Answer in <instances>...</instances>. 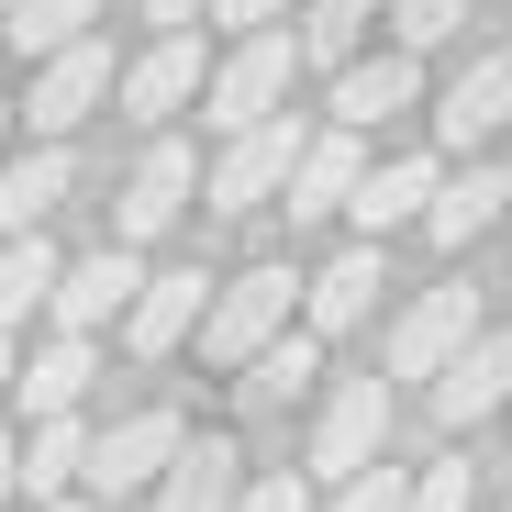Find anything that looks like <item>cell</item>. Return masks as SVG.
<instances>
[{"mask_svg":"<svg viewBox=\"0 0 512 512\" xmlns=\"http://www.w3.org/2000/svg\"><path fill=\"white\" fill-rule=\"evenodd\" d=\"M201 301H212L201 268H156V279H134V301H123V346H134V357H179L190 334H201Z\"/></svg>","mask_w":512,"mask_h":512,"instance_id":"cell-10","label":"cell"},{"mask_svg":"<svg viewBox=\"0 0 512 512\" xmlns=\"http://www.w3.org/2000/svg\"><path fill=\"white\" fill-rule=\"evenodd\" d=\"M101 23V0H12L0 12V34H12V56H56V45H78Z\"/></svg>","mask_w":512,"mask_h":512,"instance_id":"cell-26","label":"cell"},{"mask_svg":"<svg viewBox=\"0 0 512 512\" xmlns=\"http://www.w3.org/2000/svg\"><path fill=\"white\" fill-rule=\"evenodd\" d=\"M501 390H512V346H501V334L479 323L468 346L435 368V423H446V435H479V423L501 412Z\"/></svg>","mask_w":512,"mask_h":512,"instance_id":"cell-11","label":"cell"},{"mask_svg":"<svg viewBox=\"0 0 512 512\" xmlns=\"http://www.w3.org/2000/svg\"><path fill=\"white\" fill-rule=\"evenodd\" d=\"M201 201V156L179 145V134H156L145 156H134V179H123V201H112V245H156L167 223H179Z\"/></svg>","mask_w":512,"mask_h":512,"instance_id":"cell-5","label":"cell"},{"mask_svg":"<svg viewBox=\"0 0 512 512\" xmlns=\"http://www.w3.org/2000/svg\"><path fill=\"white\" fill-rule=\"evenodd\" d=\"M234 479H245L234 435H179V457L156 468V512H234Z\"/></svg>","mask_w":512,"mask_h":512,"instance_id":"cell-14","label":"cell"},{"mask_svg":"<svg viewBox=\"0 0 512 512\" xmlns=\"http://www.w3.org/2000/svg\"><path fill=\"white\" fill-rule=\"evenodd\" d=\"M101 101H112V45H101V34H78V45L34 56V90H23V123H34L45 145H67V134L90 123Z\"/></svg>","mask_w":512,"mask_h":512,"instance_id":"cell-4","label":"cell"},{"mask_svg":"<svg viewBox=\"0 0 512 512\" xmlns=\"http://www.w3.org/2000/svg\"><path fill=\"white\" fill-rule=\"evenodd\" d=\"M323 379V334H268L245 368H234V390H245V412H279V401H301Z\"/></svg>","mask_w":512,"mask_h":512,"instance_id":"cell-20","label":"cell"},{"mask_svg":"<svg viewBox=\"0 0 512 512\" xmlns=\"http://www.w3.org/2000/svg\"><path fill=\"white\" fill-rule=\"evenodd\" d=\"M0 379H12V334H0Z\"/></svg>","mask_w":512,"mask_h":512,"instance_id":"cell-35","label":"cell"},{"mask_svg":"<svg viewBox=\"0 0 512 512\" xmlns=\"http://www.w3.org/2000/svg\"><path fill=\"white\" fill-rule=\"evenodd\" d=\"M379 446H390V379H379V368H368V379H334V401H323V423H312V468H323V479H357Z\"/></svg>","mask_w":512,"mask_h":512,"instance_id":"cell-6","label":"cell"},{"mask_svg":"<svg viewBox=\"0 0 512 512\" xmlns=\"http://www.w3.org/2000/svg\"><path fill=\"white\" fill-rule=\"evenodd\" d=\"M501 201H512V179L479 156L468 179H435V201H423V234H435V245H479V234L501 223Z\"/></svg>","mask_w":512,"mask_h":512,"instance_id":"cell-19","label":"cell"},{"mask_svg":"<svg viewBox=\"0 0 512 512\" xmlns=\"http://www.w3.org/2000/svg\"><path fill=\"white\" fill-rule=\"evenodd\" d=\"M501 112H512V67H501V56H479V67L457 78V90H446L435 134H446V145L468 156V145H490V134H501Z\"/></svg>","mask_w":512,"mask_h":512,"instance_id":"cell-23","label":"cell"},{"mask_svg":"<svg viewBox=\"0 0 512 512\" xmlns=\"http://www.w3.org/2000/svg\"><path fill=\"white\" fill-rule=\"evenodd\" d=\"M468 23V0H390V34H401V56H423V45H446Z\"/></svg>","mask_w":512,"mask_h":512,"instance_id":"cell-27","label":"cell"},{"mask_svg":"<svg viewBox=\"0 0 512 512\" xmlns=\"http://www.w3.org/2000/svg\"><path fill=\"white\" fill-rule=\"evenodd\" d=\"M0 501H12V435H0Z\"/></svg>","mask_w":512,"mask_h":512,"instance_id":"cell-33","label":"cell"},{"mask_svg":"<svg viewBox=\"0 0 512 512\" xmlns=\"http://www.w3.org/2000/svg\"><path fill=\"white\" fill-rule=\"evenodd\" d=\"M0 12H12V0H0Z\"/></svg>","mask_w":512,"mask_h":512,"instance_id":"cell-37","label":"cell"},{"mask_svg":"<svg viewBox=\"0 0 512 512\" xmlns=\"http://www.w3.org/2000/svg\"><path fill=\"white\" fill-rule=\"evenodd\" d=\"M468 334H479V290L468 279H446V290H423L401 323H390V379H435L457 346H468Z\"/></svg>","mask_w":512,"mask_h":512,"instance_id":"cell-8","label":"cell"},{"mask_svg":"<svg viewBox=\"0 0 512 512\" xmlns=\"http://www.w3.org/2000/svg\"><path fill=\"white\" fill-rule=\"evenodd\" d=\"M0 145H12V101H0Z\"/></svg>","mask_w":512,"mask_h":512,"instance_id":"cell-36","label":"cell"},{"mask_svg":"<svg viewBox=\"0 0 512 512\" xmlns=\"http://www.w3.org/2000/svg\"><path fill=\"white\" fill-rule=\"evenodd\" d=\"M290 78H301V45H290L279 23H256L223 67H201V123H212V134H245V123L290 112Z\"/></svg>","mask_w":512,"mask_h":512,"instance_id":"cell-1","label":"cell"},{"mask_svg":"<svg viewBox=\"0 0 512 512\" xmlns=\"http://www.w3.org/2000/svg\"><path fill=\"white\" fill-rule=\"evenodd\" d=\"M45 512H90V501H78V490H67V501H45Z\"/></svg>","mask_w":512,"mask_h":512,"instance_id":"cell-34","label":"cell"},{"mask_svg":"<svg viewBox=\"0 0 512 512\" xmlns=\"http://www.w3.org/2000/svg\"><path fill=\"white\" fill-rule=\"evenodd\" d=\"M468 457H446V468H423V479H401V512H468Z\"/></svg>","mask_w":512,"mask_h":512,"instance_id":"cell-28","label":"cell"},{"mask_svg":"<svg viewBox=\"0 0 512 512\" xmlns=\"http://www.w3.org/2000/svg\"><path fill=\"white\" fill-rule=\"evenodd\" d=\"M201 67H212V56H201V34H156V45L112 78V90H123V112H134V123H167V112H190V101H201Z\"/></svg>","mask_w":512,"mask_h":512,"instance_id":"cell-13","label":"cell"},{"mask_svg":"<svg viewBox=\"0 0 512 512\" xmlns=\"http://www.w3.org/2000/svg\"><path fill=\"white\" fill-rule=\"evenodd\" d=\"M145 12H156L167 34H190V23H201V0H145Z\"/></svg>","mask_w":512,"mask_h":512,"instance_id":"cell-32","label":"cell"},{"mask_svg":"<svg viewBox=\"0 0 512 512\" xmlns=\"http://www.w3.org/2000/svg\"><path fill=\"white\" fill-rule=\"evenodd\" d=\"M78 457H90V423H78V412H45L34 435L12 446V490H34V501H67V490H78Z\"/></svg>","mask_w":512,"mask_h":512,"instance_id":"cell-18","label":"cell"},{"mask_svg":"<svg viewBox=\"0 0 512 512\" xmlns=\"http://www.w3.org/2000/svg\"><path fill=\"white\" fill-rule=\"evenodd\" d=\"M334 512H401V468H379V457H368L346 490H334Z\"/></svg>","mask_w":512,"mask_h":512,"instance_id":"cell-30","label":"cell"},{"mask_svg":"<svg viewBox=\"0 0 512 512\" xmlns=\"http://www.w3.org/2000/svg\"><path fill=\"white\" fill-rule=\"evenodd\" d=\"M290 301H301V268H290V256H268V268L223 279V290L201 301V357H212V368H245L268 334H290Z\"/></svg>","mask_w":512,"mask_h":512,"instance_id":"cell-2","label":"cell"},{"mask_svg":"<svg viewBox=\"0 0 512 512\" xmlns=\"http://www.w3.org/2000/svg\"><path fill=\"white\" fill-rule=\"evenodd\" d=\"M234 512H312V479L268 468V479H234Z\"/></svg>","mask_w":512,"mask_h":512,"instance_id":"cell-29","label":"cell"},{"mask_svg":"<svg viewBox=\"0 0 512 512\" xmlns=\"http://www.w3.org/2000/svg\"><path fill=\"white\" fill-rule=\"evenodd\" d=\"M423 101V78H412V56L390 45V56H346V67H334V123H346V134H379V123H401Z\"/></svg>","mask_w":512,"mask_h":512,"instance_id":"cell-15","label":"cell"},{"mask_svg":"<svg viewBox=\"0 0 512 512\" xmlns=\"http://www.w3.org/2000/svg\"><path fill=\"white\" fill-rule=\"evenodd\" d=\"M45 290H56V245L45 234H0V334L23 312H45Z\"/></svg>","mask_w":512,"mask_h":512,"instance_id":"cell-25","label":"cell"},{"mask_svg":"<svg viewBox=\"0 0 512 512\" xmlns=\"http://www.w3.org/2000/svg\"><path fill=\"white\" fill-rule=\"evenodd\" d=\"M67 179H78V167H67V145L12 156V167H0V234H45V212L67 201Z\"/></svg>","mask_w":512,"mask_h":512,"instance_id":"cell-22","label":"cell"},{"mask_svg":"<svg viewBox=\"0 0 512 512\" xmlns=\"http://www.w3.org/2000/svg\"><path fill=\"white\" fill-rule=\"evenodd\" d=\"M290 156H301V123H290V112H268V123H245V134H223V156H212V179H201V201H212L223 223H245V212H268V201H279V179H290Z\"/></svg>","mask_w":512,"mask_h":512,"instance_id":"cell-3","label":"cell"},{"mask_svg":"<svg viewBox=\"0 0 512 512\" xmlns=\"http://www.w3.org/2000/svg\"><path fill=\"white\" fill-rule=\"evenodd\" d=\"M179 435H190L179 412H123L112 435H90V457H78V479H90L101 501H123V490H156V468L179 457Z\"/></svg>","mask_w":512,"mask_h":512,"instance_id":"cell-7","label":"cell"},{"mask_svg":"<svg viewBox=\"0 0 512 512\" xmlns=\"http://www.w3.org/2000/svg\"><path fill=\"white\" fill-rule=\"evenodd\" d=\"M379 290H390L379 245H346L323 279H301V301H312V334H346V323H368V312H379Z\"/></svg>","mask_w":512,"mask_h":512,"instance_id":"cell-17","label":"cell"},{"mask_svg":"<svg viewBox=\"0 0 512 512\" xmlns=\"http://www.w3.org/2000/svg\"><path fill=\"white\" fill-rule=\"evenodd\" d=\"M201 12H212V23H234V34H256V23H279L290 0H201Z\"/></svg>","mask_w":512,"mask_h":512,"instance_id":"cell-31","label":"cell"},{"mask_svg":"<svg viewBox=\"0 0 512 512\" xmlns=\"http://www.w3.org/2000/svg\"><path fill=\"white\" fill-rule=\"evenodd\" d=\"M357 167H368V134H301V156H290V179H279V201L268 212H290V223H323V212H346V190H357Z\"/></svg>","mask_w":512,"mask_h":512,"instance_id":"cell-9","label":"cell"},{"mask_svg":"<svg viewBox=\"0 0 512 512\" xmlns=\"http://www.w3.org/2000/svg\"><path fill=\"white\" fill-rule=\"evenodd\" d=\"M435 179H446L435 156H390V167H357V190H346L357 234H368V245H390L401 223H423V201H435Z\"/></svg>","mask_w":512,"mask_h":512,"instance_id":"cell-16","label":"cell"},{"mask_svg":"<svg viewBox=\"0 0 512 512\" xmlns=\"http://www.w3.org/2000/svg\"><path fill=\"white\" fill-rule=\"evenodd\" d=\"M90 379H101V368H90V334H56L34 368L12 357V379H0V390H23V412L45 423V412H78V401H90Z\"/></svg>","mask_w":512,"mask_h":512,"instance_id":"cell-21","label":"cell"},{"mask_svg":"<svg viewBox=\"0 0 512 512\" xmlns=\"http://www.w3.org/2000/svg\"><path fill=\"white\" fill-rule=\"evenodd\" d=\"M134 279H145V256L134 245H90L78 268H56V290H45V312L67 323V334H101L123 301H134Z\"/></svg>","mask_w":512,"mask_h":512,"instance_id":"cell-12","label":"cell"},{"mask_svg":"<svg viewBox=\"0 0 512 512\" xmlns=\"http://www.w3.org/2000/svg\"><path fill=\"white\" fill-rule=\"evenodd\" d=\"M368 23H379V0H301V67H346V56H368Z\"/></svg>","mask_w":512,"mask_h":512,"instance_id":"cell-24","label":"cell"}]
</instances>
